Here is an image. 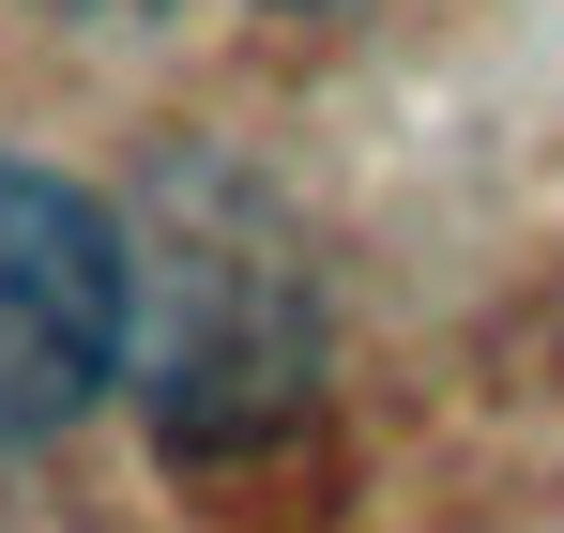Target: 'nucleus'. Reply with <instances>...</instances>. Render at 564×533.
I'll return each mask as SVG.
<instances>
[{
  "mask_svg": "<svg viewBox=\"0 0 564 533\" xmlns=\"http://www.w3.org/2000/svg\"><path fill=\"white\" fill-rule=\"evenodd\" d=\"M321 381V290L290 260V229L260 214V183L198 168L153 198L138 229V396L169 457H229V443H275Z\"/></svg>",
  "mask_w": 564,
  "mask_h": 533,
  "instance_id": "f257e3e1",
  "label": "nucleus"
},
{
  "mask_svg": "<svg viewBox=\"0 0 564 533\" xmlns=\"http://www.w3.org/2000/svg\"><path fill=\"white\" fill-rule=\"evenodd\" d=\"M138 366V229L93 183L0 153V457L62 443Z\"/></svg>",
  "mask_w": 564,
  "mask_h": 533,
  "instance_id": "f03ea898",
  "label": "nucleus"
}]
</instances>
